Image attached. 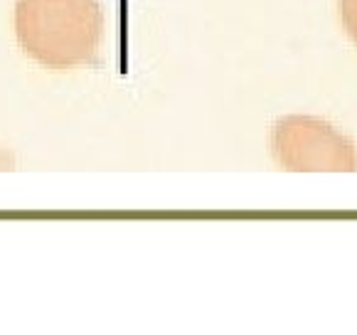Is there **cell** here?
Instances as JSON below:
<instances>
[{
    "label": "cell",
    "instance_id": "6da1fadb",
    "mask_svg": "<svg viewBox=\"0 0 357 335\" xmlns=\"http://www.w3.org/2000/svg\"><path fill=\"white\" fill-rule=\"evenodd\" d=\"M15 37L47 69L89 67L104 45V10L99 0H17Z\"/></svg>",
    "mask_w": 357,
    "mask_h": 335
},
{
    "label": "cell",
    "instance_id": "3957f363",
    "mask_svg": "<svg viewBox=\"0 0 357 335\" xmlns=\"http://www.w3.org/2000/svg\"><path fill=\"white\" fill-rule=\"evenodd\" d=\"M340 20L347 37L357 45V0H340Z\"/></svg>",
    "mask_w": 357,
    "mask_h": 335
},
{
    "label": "cell",
    "instance_id": "7a4b0ae2",
    "mask_svg": "<svg viewBox=\"0 0 357 335\" xmlns=\"http://www.w3.org/2000/svg\"><path fill=\"white\" fill-rule=\"evenodd\" d=\"M271 153L286 173H357V143L315 116H284L273 124Z\"/></svg>",
    "mask_w": 357,
    "mask_h": 335
}]
</instances>
